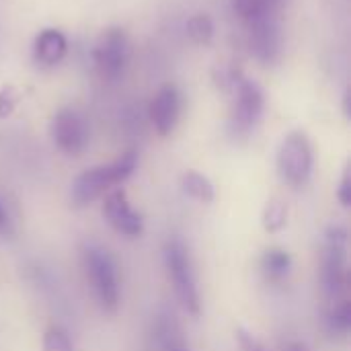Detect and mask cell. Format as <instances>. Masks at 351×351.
Returning a JSON list of instances; mask_svg holds the SVG:
<instances>
[{
  "label": "cell",
  "instance_id": "1",
  "mask_svg": "<svg viewBox=\"0 0 351 351\" xmlns=\"http://www.w3.org/2000/svg\"><path fill=\"white\" fill-rule=\"evenodd\" d=\"M138 169V152L128 150L119 158L109 165H99L93 169L82 171L70 187V202L72 208H86L95 199L103 197L105 193L113 191L117 185L128 181L134 171Z\"/></svg>",
  "mask_w": 351,
  "mask_h": 351
},
{
  "label": "cell",
  "instance_id": "2",
  "mask_svg": "<svg viewBox=\"0 0 351 351\" xmlns=\"http://www.w3.org/2000/svg\"><path fill=\"white\" fill-rule=\"evenodd\" d=\"M80 259L99 308L105 315H115L121 302V278L115 257L105 247L86 243L82 245Z\"/></svg>",
  "mask_w": 351,
  "mask_h": 351
},
{
  "label": "cell",
  "instance_id": "3",
  "mask_svg": "<svg viewBox=\"0 0 351 351\" xmlns=\"http://www.w3.org/2000/svg\"><path fill=\"white\" fill-rule=\"evenodd\" d=\"M162 259H165V267H167V274H169V280H171V286L175 290L179 304L183 306V311L187 315L199 317L202 298H199L197 278H195L191 253H189L187 245L183 243V239L171 237L165 243Z\"/></svg>",
  "mask_w": 351,
  "mask_h": 351
},
{
  "label": "cell",
  "instance_id": "4",
  "mask_svg": "<svg viewBox=\"0 0 351 351\" xmlns=\"http://www.w3.org/2000/svg\"><path fill=\"white\" fill-rule=\"evenodd\" d=\"M350 234L341 224H333L325 232L321 255V288L327 300H335L348 286V247Z\"/></svg>",
  "mask_w": 351,
  "mask_h": 351
},
{
  "label": "cell",
  "instance_id": "5",
  "mask_svg": "<svg viewBox=\"0 0 351 351\" xmlns=\"http://www.w3.org/2000/svg\"><path fill=\"white\" fill-rule=\"evenodd\" d=\"M315 154L304 132H290L278 150V173L292 189H302L313 177Z\"/></svg>",
  "mask_w": 351,
  "mask_h": 351
},
{
  "label": "cell",
  "instance_id": "6",
  "mask_svg": "<svg viewBox=\"0 0 351 351\" xmlns=\"http://www.w3.org/2000/svg\"><path fill=\"white\" fill-rule=\"evenodd\" d=\"M232 93H234V101L228 119V134L234 140H247L255 132L257 123L261 121L265 109V97L257 82L243 76L234 82Z\"/></svg>",
  "mask_w": 351,
  "mask_h": 351
},
{
  "label": "cell",
  "instance_id": "7",
  "mask_svg": "<svg viewBox=\"0 0 351 351\" xmlns=\"http://www.w3.org/2000/svg\"><path fill=\"white\" fill-rule=\"evenodd\" d=\"M51 140L68 156H78L86 150L90 140V125L76 109H60L51 119Z\"/></svg>",
  "mask_w": 351,
  "mask_h": 351
},
{
  "label": "cell",
  "instance_id": "8",
  "mask_svg": "<svg viewBox=\"0 0 351 351\" xmlns=\"http://www.w3.org/2000/svg\"><path fill=\"white\" fill-rule=\"evenodd\" d=\"M93 60L97 66V72L101 74V78L105 80H115L121 76L125 62H128V37L121 29L113 27L107 29L95 49H93Z\"/></svg>",
  "mask_w": 351,
  "mask_h": 351
},
{
  "label": "cell",
  "instance_id": "9",
  "mask_svg": "<svg viewBox=\"0 0 351 351\" xmlns=\"http://www.w3.org/2000/svg\"><path fill=\"white\" fill-rule=\"evenodd\" d=\"M103 218L119 237L140 239L144 232V220L132 208L123 189H113L107 193V197L103 199Z\"/></svg>",
  "mask_w": 351,
  "mask_h": 351
},
{
  "label": "cell",
  "instance_id": "10",
  "mask_svg": "<svg viewBox=\"0 0 351 351\" xmlns=\"http://www.w3.org/2000/svg\"><path fill=\"white\" fill-rule=\"evenodd\" d=\"M249 47L261 64H274L282 53V31L278 16L249 23Z\"/></svg>",
  "mask_w": 351,
  "mask_h": 351
},
{
  "label": "cell",
  "instance_id": "11",
  "mask_svg": "<svg viewBox=\"0 0 351 351\" xmlns=\"http://www.w3.org/2000/svg\"><path fill=\"white\" fill-rule=\"evenodd\" d=\"M181 107H183V97L175 84H165L158 88V93L150 101L148 113L154 130L160 136H169L175 130L181 117Z\"/></svg>",
  "mask_w": 351,
  "mask_h": 351
},
{
  "label": "cell",
  "instance_id": "12",
  "mask_svg": "<svg viewBox=\"0 0 351 351\" xmlns=\"http://www.w3.org/2000/svg\"><path fill=\"white\" fill-rule=\"evenodd\" d=\"M152 335L158 351H191L177 317L171 311H160L156 315Z\"/></svg>",
  "mask_w": 351,
  "mask_h": 351
},
{
  "label": "cell",
  "instance_id": "13",
  "mask_svg": "<svg viewBox=\"0 0 351 351\" xmlns=\"http://www.w3.org/2000/svg\"><path fill=\"white\" fill-rule=\"evenodd\" d=\"M68 49V41L64 37L62 31L58 29H45L37 35L35 45H33V58L39 66H56L58 62H62V58L66 56Z\"/></svg>",
  "mask_w": 351,
  "mask_h": 351
},
{
  "label": "cell",
  "instance_id": "14",
  "mask_svg": "<svg viewBox=\"0 0 351 351\" xmlns=\"http://www.w3.org/2000/svg\"><path fill=\"white\" fill-rule=\"evenodd\" d=\"M259 267L267 284H284L292 271V255L282 247H271L261 255Z\"/></svg>",
  "mask_w": 351,
  "mask_h": 351
},
{
  "label": "cell",
  "instance_id": "15",
  "mask_svg": "<svg viewBox=\"0 0 351 351\" xmlns=\"http://www.w3.org/2000/svg\"><path fill=\"white\" fill-rule=\"evenodd\" d=\"M288 0H230L232 10L247 23L278 16V12L284 8Z\"/></svg>",
  "mask_w": 351,
  "mask_h": 351
},
{
  "label": "cell",
  "instance_id": "16",
  "mask_svg": "<svg viewBox=\"0 0 351 351\" xmlns=\"http://www.w3.org/2000/svg\"><path fill=\"white\" fill-rule=\"evenodd\" d=\"M181 187H183V191L191 199L202 202V204H212L214 197H216V191H214L212 181L206 175L197 173V171H187L183 175V179H181Z\"/></svg>",
  "mask_w": 351,
  "mask_h": 351
},
{
  "label": "cell",
  "instance_id": "17",
  "mask_svg": "<svg viewBox=\"0 0 351 351\" xmlns=\"http://www.w3.org/2000/svg\"><path fill=\"white\" fill-rule=\"evenodd\" d=\"M351 329V302L350 300H341L337 302L325 317V331L327 335H331L333 339L339 337H348Z\"/></svg>",
  "mask_w": 351,
  "mask_h": 351
},
{
  "label": "cell",
  "instance_id": "18",
  "mask_svg": "<svg viewBox=\"0 0 351 351\" xmlns=\"http://www.w3.org/2000/svg\"><path fill=\"white\" fill-rule=\"evenodd\" d=\"M261 224L265 232L276 234L286 228L288 224V204L280 197H274L265 204L263 214H261Z\"/></svg>",
  "mask_w": 351,
  "mask_h": 351
},
{
  "label": "cell",
  "instance_id": "19",
  "mask_svg": "<svg viewBox=\"0 0 351 351\" xmlns=\"http://www.w3.org/2000/svg\"><path fill=\"white\" fill-rule=\"evenodd\" d=\"M41 351H74V343L64 327L49 325L43 333Z\"/></svg>",
  "mask_w": 351,
  "mask_h": 351
},
{
  "label": "cell",
  "instance_id": "20",
  "mask_svg": "<svg viewBox=\"0 0 351 351\" xmlns=\"http://www.w3.org/2000/svg\"><path fill=\"white\" fill-rule=\"evenodd\" d=\"M187 35L195 43H208L214 37V21L210 14H193L187 21Z\"/></svg>",
  "mask_w": 351,
  "mask_h": 351
},
{
  "label": "cell",
  "instance_id": "21",
  "mask_svg": "<svg viewBox=\"0 0 351 351\" xmlns=\"http://www.w3.org/2000/svg\"><path fill=\"white\" fill-rule=\"evenodd\" d=\"M337 199L343 208H350L351 206V169L346 167L343 175H341V181H339V189H337Z\"/></svg>",
  "mask_w": 351,
  "mask_h": 351
},
{
  "label": "cell",
  "instance_id": "22",
  "mask_svg": "<svg viewBox=\"0 0 351 351\" xmlns=\"http://www.w3.org/2000/svg\"><path fill=\"white\" fill-rule=\"evenodd\" d=\"M16 105V97L12 88H2L0 90V117H8L14 111Z\"/></svg>",
  "mask_w": 351,
  "mask_h": 351
},
{
  "label": "cell",
  "instance_id": "23",
  "mask_svg": "<svg viewBox=\"0 0 351 351\" xmlns=\"http://www.w3.org/2000/svg\"><path fill=\"white\" fill-rule=\"evenodd\" d=\"M239 343H241L243 351H267L255 335H251L245 329H239Z\"/></svg>",
  "mask_w": 351,
  "mask_h": 351
},
{
  "label": "cell",
  "instance_id": "24",
  "mask_svg": "<svg viewBox=\"0 0 351 351\" xmlns=\"http://www.w3.org/2000/svg\"><path fill=\"white\" fill-rule=\"evenodd\" d=\"M282 351H311V348L304 343V341H288V343H284V348Z\"/></svg>",
  "mask_w": 351,
  "mask_h": 351
},
{
  "label": "cell",
  "instance_id": "25",
  "mask_svg": "<svg viewBox=\"0 0 351 351\" xmlns=\"http://www.w3.org/2000/svg\"><path fill=\"white\" fill-rule=\"evenodd\" d=\"M6 228H8V218H6V214H4V210L0 206V230H6Z\"/></svg>",
  "mask_w": 351,
  "mask_h": 351
}]
</instances>
